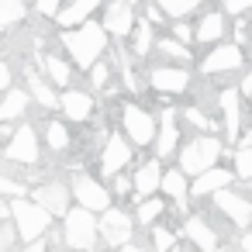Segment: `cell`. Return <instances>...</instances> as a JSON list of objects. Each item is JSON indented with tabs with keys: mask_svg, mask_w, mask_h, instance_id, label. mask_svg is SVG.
I'll return each mask as SVG.
<instances>
[{
	"mask_svg": "<svg viewBox=\"0 0 252 252\" xmlns=\"http://www.w3.org/2000/svg\"><path fill=\"white\" fill-rule=\"evenodd\" d=\"M59 45H63L66 59L73 63V69H80V73H87L97 59H104L111 52V38H107V32H104V25L97 18H90V21L76 25V28H63Z\"/></svg>",
	"mask_w": 252,
	"mask_h": 252,
	"instance_id": "cell-1",
	"label": "cell"
},
{
	"mask_svg": "<svg viewBox=\"0 0 252 252\" xmlns=\"http://www.w3.org/2000/svg\"><path fill=\"white\" fill-rule=\"evenodd\" d=\"M221 156H228L221 135H193L190 142H180V149H176V166H180L187 176H197V173L218 166Z\"/></svg>",
	"mask_w": 252,
	"mask_h": 252,
	"instance_id": "cell-2",
	"label": "cell"
},
{
	"mask_svg": "<svg viewBox=\"0 0 252 252\" xmlns=\"http://www.w3.org/2000/svg\"><path fill=\"white\" fill-rule=\"evenodd\" d=\"M59 221H63L59 235H63V245L69 252H94V245L100 242V235H97V214L94 211L73 204Z\"/></svg>",
	"mask_w": 252,
	"mask_h": 252,
	"instance_id": "cell-3",
	"label": "cell"
},
{
	"mask_svg": "<svg viewBox=\"0 0 252 252\" xmlns=\"http://www.w3.org/2000/svg\"><path fill=\"white\" fill-rule=\"evenodd\" d=\"M0 159L7 166H21V169L38 166L42 162V135H38V128L28 125V121H18L14 135L4 142V149H0Z\"/></svg>",
	"mask_w": 252,
	"mask_h": 252,
	"instance_id": "cell-4",
	"label": "cell"
},
{
	"mask_svg": "<svg viewBox=\"0 0 252 252\" xmlns=\"http://www.w3.org/2000/svg\"><path fill=\"white\" fill-rule=\"evenodd\" d=\"M145 87L152 94H159L162 100H173V97L190 94L193 73L187 66H176V63H156L152 69H145Z\"/></svg>",
	"mask_w": 252,
	"mask_h": 252,
	"instance_id": "cell-5",
	"label": "cell"
},
{
	"mask_svg": "<svg viewBox=\"0 0 252 252\" xmlns=\"http://www.w3.org/2000/svg\"><path fill=\"white\" fill-rule=\"evenodd\" d=\"M118 121H121L125 138H128L135 149H149V145H152L156 128H159V118H156L149 107H142V104H135V100H125L121 111H118Z\"/></svg>",
	"mask_w": 252,
	"mask_h": 252,
	"instance_id": "cell-6",
	"label": "cell"
},
{
	"mask_svg": "<svg viewBox=\"0 0 252 252\" xmlns=\"http://www.w3.org/2000/svg\"><path fill=\"white\" fill-rule=\"evenodd\" d=\"M7 204H11V221H14L21 242L42 238V235L52 228V221H56V218H52L42 204H35L32 197H14V200H7Z\"/></svg>",
	"mask_w": 252,
	"mask_h": 252,
	"instance_id": "cell-7",
	"label": "cell"
},
{
	"mask_svg": "<svg viewBox=\"0 0 252 252\" xmlns=\"http://www.w3.org/2000/svg\"><path fill=\"white\" fill-rule=\"evenodd\" d=\"M245 69V49L235 45V42H218L211 45V52L200 56L197 63V73L204 80H214V76H231V73H242Z\"/></svg>",
	"mask_w": 252,
	"mask_h": 252,
	"instance_id": "cell-8",
	"label": "cell"
},
{
	"mask_svg": "<svg viewBox=\"0 0 252 252\" xmlns=\"http://www.w3.org/2000/svg\"><path fill=\"white\" fill-rule=\"evenodd\" d=\"M135 214L128 211V207H118V204H111L107 211H100L97 214V235H100V242L107 245V249H121L125 242H131L135 238Z\"/></svg>",
	"mask_w": 252,
	"mask_h": 252,
	"instance_id": "cell-9",
	"label": "cell"
},
{
	"mask_svg": "<svg viewBox=\"0 0 252 252\" xmlns=\"http://www.w3.org/2000/svg\"><path fill=\"white\" fill-rule=\"evenodd\" d=\"M69 190H73V204H80V207H87L94 214H100V211H107L114 204L107 183L100 176H94V173H83V169H76L69 176Z\"/></svg>",
	"mask_w": 252,
	"mask_h": 252,
	"instance_id": "cell-10",
	"label": "cell"
},
{
	"mask_svg": "<svg viewBox=\"0 0 252 252\" xmlns=\"http://www.w3.org/2000/svg\"><path fill=\"white\" fill-rule=\"evenodd\" d=\"M218 111H221V138L224 145H238L242 128H245V104L238 87H221L218 90Z\"/></svg>",
	"mask_w": 252,
	"mask_h": 252,
	"instance_id": "cell-11",
	"label": "cell"
},
{
	"mask_svg": "<svg viewBox=\"0 0 252 252\" xmlns=\"http://www.w3.org/2000/svg\"><path fill=\"white\" fill-rule=\"evenodd\" d=\"M138 21V7H131L128 0H104V7H100V25L107 32V38L114 45H125L131 28Z\"/></svg>",
	"mask_w": 252,
	"mask_h": 252,
	"instance_id": "cell-12",
	"label": "cell"
},
{
	"mask_svg": "<svg viewBox=\"0 0 252 252\" xmlns=\"http://www.w3.org/2000/svg\"><path fill=\"white\" fill-rule=\"evenodd\" d=\"M135 145L125 138V131H107V138H104V145H100V176H118V173H125L128 166H131V159H135Z\"/></svg>",
	"mask_w": 252,
	"mask_h": 252,
	"instance_id": "cell-13",
	"label": "cell"
},
{
	"mask_svg": "<svg viewBox=\"0 0 252 252\" xmlns=\"http://www.w3.org/2000/svg\"><path fill=\"white\" fill-rule=\"evenodd\" d=\"M28 197H32L35 204H42L52 218H63V214L73 207V190H69V183H66V180H56V176L35 183V187L28 190Z\"/></svg>",
	"mask_w": 252,
	"mask_h": 252,
	"instance_id": "cell-14",
	"label": "cell"
},
{
	"mask_svg": "<svg viewBox=\"0 0 252 252\" xmlns=\"http://www.w3.org/2000/svg\"><path fill=\"white\" fill-rule=\"evenodd\" d=\"M211 200H214V214L224 218L231 228H249V214H252V197L249 193H242L235 187H224Z\"/></svg>",
	"mask_w": 252,
	"mask_h": 252,
	"instance_id": "cell-15",
	"label": "cell"
},
{
	"mask_svg": "<svg viewBox=\"0 0 252 252\" xmlns=\"http://www.w3.org/2000/svg\"><path fill=\"white\" fill-rule=\"evenodd\" d=\"M59 111L69 125H87L97 111V97H94V90L66 87V90H59Z\"/></svg>",
	"mask_w": 252,
	"mask_h": 252,
	"instance_id": "cell-16",
	"label": "cell"
},
{
	"mask_svg": "<svg viewBox=\"0 0 252 252\" xmlns=\"http://www.w3.org/2000/svg\"><path fill=\"white\" fill-rule=\"evenodd\" d=\"M180 142H183V131H180V121H176V111L173 107H166L162 114H159V128H156V138H152V156L156 159H176V149H180Z\"/></svg>",
	"mask_w": 252,
	"mask_h": 252,
	"instance_id": "cell-17",
	"label": "cell"
},
{
	"mask_svg": "<svg viewBox=\"0 0 252 252\" xmlns=\"http://www.w3.org/2000/svg\"><path fill=\"white\" fill-rule=\"evenodd\" d=\"M180 231H183V238H187L197 252H214V249H221V235H218L214 221L204 218V214H187L183 224H180Z\"/></svg>",
	"mask_w": 252,
	"mask_h": 252,
	"instance_id": "cell-18",
	"label": "cell"
},
{
	"mask_svg": "<svg viewBox=\"0 0 252 252\" xmlns=\"http://www.w3.org/2000/svg\"><path fill=\"white\" fill-rule=\"evenodd\" d=\"M159 193L169 200V211L187 214V207H190V176H187L180 166H166V169H162Z\"/></svg>",
	"mask_w": 252,
	"mask_h": 252,
	"instance_id": "cell-19",
	"label": "cell"
},
{
	"mask_svg": "<svg viewBox=\"0 0 252 252\" xmlns=\"http://www.w3.org/2000/svg\"><path fill=\"white\" fill-rule=\"evenodd\" d=\"M224 187H235V173H231V166H221V162L211 166V169H204V173H197V176H190V197L193 200L214 197Z\"/></svg>",
	"mask_w": 252,
	"mask_h": 252,
	"instance_id": "cell-20",
	"label": "cell"
},
{
	"mask_svg": "<svg viewBox=\"0 0 252 252\" xmlns=\"http://www.w3.org/2000/svg\"><path fill=\"white\" fill-rule=\"evenodd\" d=\"M224 38H228V18H224L221 7L197 14V21H193V45H207L211 49V45H218Z\"/></svg>",
	"mask_w": 252,
	"mask_h": 252,
	"instance_id": "cell-21",
	"label": "cell"
},
{
	"mask_svg": "<svg viewBox=\"0 0 252 252\" xmlns=\"http://www.w3.org/2000/svg\"><path fill=\"white\" fill-rule=\"evenodd\" d=\"M162 159H156V156H149V159H142L138 166H135V173H131V187H135V197H152V193H159V183H162Z\"/></svg>",
	"mask_w": 252,
	"mask_h": 252,
	"instance_id": "cell-22",
	"label": "cell"
},
{
	"mask_svg": "<svg viewBox=\"0 0 252 252\" xmlns=\"http://www.w3.org/2000/svg\"><path fill=\"white\" fill-rule=\"evenodd\" d=\"M38 73L56 87V90H66V87H73V76H76V69H73V63L66 59V56H59V52H45L42 59H38Z\"/></svg>",
	"mask_w": 252,
	"mask_h": 252,
	"instance_id": "cell-23",
	"label": "cell"
},
{
	"mask_svg": "<svg viewBox=\"0 0 252 252\" xmlns=\"http://www.w3.org/2000/svg\"><path fill=\"white\" fill-rule=\"evenodd\" d=\"M100 7H104V0H63V7L56 11L52 21H56L59 28H76V25L90 21Z\"/></svg>",
	"mask_w": 252,
	"mask_h": 252,
	"instance_id": "cell-24",
	"label": "cell"
},
{
	"mask_svg": "<svg viewBox=\"0 0 252 252\" xmlns=\"http://www.w3.org/2000/svg\"><path fill=\"white\" fill-rule=\"evenodd\" d=\"M25 90H28L32 104H38L42 111H59V90H56L38 69H28V73H25Z\"/></svg>",
	"mask_w": 252,
	"mask_h": 252,
	"instance_id": "cell-25",
	"label": "cell"
},
{
	"mask_svg": "<svg viewBox=\"0 0 252 252\" xmlns=\"http://www.w3.org/2000/svg\"><path fill=\"white\" fill-rule=\"evenodd\" d=\"M42 149H49L52 156H66L69 149H73V131H69V121L66 118H49L45 125H42Z\"/></svg>",
	"mask_w": 252,
	"mask_h": 252,
	"instance_id": "cell-26",
	"label": "cell"
},
{
	"mask_svg": "<svg viewBox=\"0 0 252 252\" xmlns=\"http://www.w3.org/2000/svg\"><path fill=\"white\" fill-rule=\"evenodd\" d=\"M28 107H32V97H28L25 87H7L4 94H0V121L18 125V121H25Z\"/></svg>",
	"mask_w": 252,
	"mask_h": 252,
	"instance_id": "cell-27",
	"label": "cell"
},
{
	"mask_svg": "<svg viewBox=\"0 0 252 252\" xmlns=\"http://www.w3.org/2000/svg\"><path fill=\"white\" fill-rule=\"evenodd\" d=\"M156 28L145 21V18H138L135 21V28H131V35H128V56L131 59H149L152 52H156Z\"/></svg>",
	"mask_w": 252,
	"mask_h": 252,
	"instance_id": "cell-28",
	"label": "cell"
},
{
	"mask_svg": "<svg viewBox=\"0 0 252 252\" xmlns=\"http://www.w3.org/2000/svg\"><path fill=\"white\" fill-rule=\"evenodd\" d=\"M166 211H169V200L159 197V193H152V197H138L131 214H135V224H138V228H152L156 221L166 218Z\"/></svg>",
	"mask_w": 252,
	"mask_h": 252,
	"instance_id": "cell-29",
	"label": "cell"
},
{
	"mask_svg": "<svg viewBox=\"0 0 252 252\" xmlns=\"http://www.w3.org/2000/svg\"><path fill=\"white\" fill-rule=\"evenodd\" d=\"M152 56H159L162 63H176V66H193V52H190V45L176 42L173 35H169V38H156V52H152Z\"/></svg>",
	"mask_w": 252,
	"mask_h": 252,
	"instance_id": "cell-30",
	"label": "cell"
},
{
	"mask_svg": "<svg viewBox=\"0 0 252 252\" xmlns=\"http://www.w3.org/2000/svg\"><path fill=\"white\" fill-rule=\"evenodd\" d=\"M176 242H183V231H180L176 224L156 221V224L149 228V249H152V252H169Z\"/></svg>",
	"mask_w": 252,
	"mask_h": 252,
	"instance_id": "cell-31",
	"label": "cell"
},
{
	"mask_svg": "<svg viewBox=\"0 0 252 252\" xmlns=\"http://www.w3.org/2000/svg\"><path fill=\"white\" fill-rule=\"evenodd\" d=\"M228 159H231V173H235V180L238 183H249L252 180V145H235V149H228Z\"/></svg>",
	"mask_w": 252,
	"mask_h": 252,
	"instance_id": "cell-32",
	"label": "cell"
},
{
	"mask_svg": "<svg viewBox=\"0 0 252 252\" xmlns=\"http://www.w3.org/2000/svg\"><path fill=\"white\" fill-rule=\"evenodd\" d=\"M156 4L169 21H180V18H193L204 7V0H156Z\"/></svg>",
	"mask_w": 252,
	"mask_h": 252,
	"instance_id": "cell-33",
	"label": "cell"
},
{
	"mask_svg": "<svg viewBox=\"0 0 252 252\" xmlns=\"http://www.w3.org/2000/svg\"><path fill=\"white\" fill-rule=\"evenodd\" d=\"M28 18V0H0V28H18Z\"/></svg>",
	"mask_w": 252,
	"mask_h": 252,
	"instance_id": "cell-34",
	"label": "cell"
},
{
	"mask_svg": "<svg viewBox=\"0 0 252 252\" xmlns=\"http://www.w3.org/2000/svg\"><path fill=\"white\" fill-rule=\"evenodd\" d=\"M87 76H90V90H94V94H100V90H107V87H111L114 63H111V59H97V63L87 69Z\"/></svg>",
	"mask_w": 252,
	"mask_h": 252,
	"instance_id": "cell-35",
	"label": "cell"
},
{
	"mask_svg": "<svg viewBox=\"0 0 252 252\" xmlns=\"http://www.w3.org/2000/svg\"><path fill=\"white\" fill-rule=\"evenodd\" d=\"M28 183L18 180V176H7L4 169H0V200H14V197H28Z\"/></svg>",
	"mask_w": 252,
	"mask_h": 252,
	"instance_id": "cell-36",
	"label": "cell"
},
{
	"mask_svg": "<svg viewBox=\"0 0 252 252\" xmlns=\"http://www.w3.org/2000/svg\"><path fill=\"white\" fill-rule=\"evenodd\" d=\"M18 242H21V238H18L14 221H11V218H0V252H14Z\"/></svg>",
	"mask_w": 252,
	"mask_h": 252,
	"instance_id": "cell-37",
	"label": "cell"
},
{
	"mask_svg": "<svg viewBox=\"0 0 252 252\" xmlns=\"http://www.w3.org/2000/svg\"><path fill=\"white\" fill-rule=\"evenodd\" d=\"M221 11H224V18H249L252 14V0H221V4H218Z\"/></svg>",
	"mask_w": 252,
	"mask_h": 252,
	"instance_id": "cell-38",
	"label": "cell"
},
{
	"mask_svg": "<svg viewBox=\"0 0 252 252\" xmlns=\"http://www.w3.org/2000/svg\"><path fill=\"white\" fill-rule=\"evenodd\" d=\"M169 35L183 45H193V21L190 18H180V21H169Z\"/></svg>",
	"mask_w": 252,
	"mask_h": 252,
	"instance_id": "cell-39",
	"label": "cell"
},
{
	"mask_svg": "<svg viewBox=\"0 0 252 252\" xmlns=\"http://www.w3.org/2000/svg\"><path fill=\"white\" fill-rule=\"evenodd\" d=\"M107 190H111V197H128V193H135V187H131V176H125V173L111 176Z\"/></svg>",
	"mask_w": 252,
	"mask_h": 252,
	"instance_id": "cell-40",
	"label": "cell"
},
{
	"mask_svg": "<svg viewBox=\"0 0 252 252\" xmlns=\"http://www.w3.org/2000/svg\"><path fill=\"white\" fill-rule=\"evenodd\" d=\"M32 7H35V14H38V18L52 21V18H56V11L63 7V0H32Z\"/></svg>",
	"mask_w": 252,
	"mask_h": 252,
	"instance_id": "cell-41",
	"label": "cell"
},
{
	"mask_svg": "<svg viewBox=\"0 0 252 252\" xmlns=\"http://www.w3.org/2000/svg\"><path fill=\"white\" fill-rule=\"evenodd\" d=\"M238 94H242V104L252 111V66L242 73V83H238Z\"/></svg>",
	"mask_w": 252,
	"mask_h": 252,
	"instance_id": "cell-42",
	"label": "cell"
},
{
	"mask_svg": "<svg viewBox=\"0 0 252 252\" xmlns=\"http://www.w3.org/2000/svg\"><path fill=\"white\" fill-rule=\"evenodd\" d=\"M7 87H14V66L7 59H0V94H4Z\"/></svg>",
	"mask_w": 252,
	"mask_h": 252,
	"instance_id": "cell-43",
	"label": "cell"
},
{
	"mask_svg": "<svg viewBox=\"0 0 252 252\" xmlns=\"http://www.w3.org/2000/svg\"><path fill=\"white\" fill-rule=\"evenodd\" d=\"M49 235H42V238H32V242H21V252H49Z\"/></svg>",
	"mask_w": 252,
	"mask_h": 252,
	"instance_id": "cell-44",
	"label": "cell"
},
{
	"mask_svg": "<svg viewBox=\"0 0 252 252\" xmlns=\"http://www.w3.org/2000/svg\"><path fill=\"white\" fill-rule=\"evenodd\" d=\"M121 252H152V249H149V245H142L138 238H131V242H125V245H121Z\"/></svg>",
	"mask_w": 252,
	"mask_h": 252,
	"instance_id": "cell-45",
	"label": "cell"
},
{
	"mask_svg": "<svg viewBox=\"0 0 252 252\" xmlns=\"http://www.w3.org/2000/svg\"><path fill=\"white\" fill-rule=\"evenodd\" d=\"M169 252H197V249H193V245H190V242H176V245H173V249H169Z\"/></svg>",
	"mask_w": 252,
	"mask_h": 252,
	"instance_id": "cell-46",
	"label": "cell"
},
{
	"mask_svg": "<svg viewBox=\"0 0 252 252\" xmlns=\"http://www.w3.org/2000/svg\"><path fill=\"white\" fill-rule=\"evenodd\" d=\"M238 142H242V145H252V125L242 128V138H238Z\"/></svg>",
	"mask_w": 252,
	"mask_h": 252,
	"instance_id": "cell-47",
	"label": "cell"
},
{
	"mask_svg": "<svg viewBox=\"0 0 252 252\" xmlns=\"http://www.w3.org/2000/svg\"><path fill=\"white\" fill-rule=\"evenodd\" d=\"M0 56H4V35H0Z\"/></svg>",
	"mask_w": 252,
	"mask_h": 252,
	"instance_id": "cell-48",
	"label": "cell"
},
{
	"mask_svg": "<svg viewBox=\"0 0 252 252\" xmlns=\"http://www.w3.org/2000/svg\"><path fill=\"white\" fill-rule=\"evenodd\" d=\"M128 4H131V7H138V4H142V0H128Z\"/></svg>",
	"mask_w": 252,
	"mask_h": 252,
	"instance_id": "cell-49",
	"label": "cell"
},
{
	"mask_svg": "<svg viewBox=\"0 0 252 252\" xmlns=\"http://www.w3.org/2000/svg\"><path fill=\"white\" fill-rule=\"evenodd\" d=\"M214 252H228V249H224V245H221V249H214Z\"/></svg>",
	"mask_w": 252,
	"mask_h": 252,
	"instance_id": "cell-50",
	"label": "cell"
},
{
	"mask_svg": "<svg viewBox=\"0 0 252 252\" xmlns=\"http://www.w3.org/2000/svg\"><path fill=\"white\" fill-rule=\"evenodd\" d=\"M249 228H252V214H249Z\"/></svg>",
	"mask_w": 252,
	"mask_h": 252,
	"instance_id": "cell-51",
	"label": "cell"
}]
</instances>
